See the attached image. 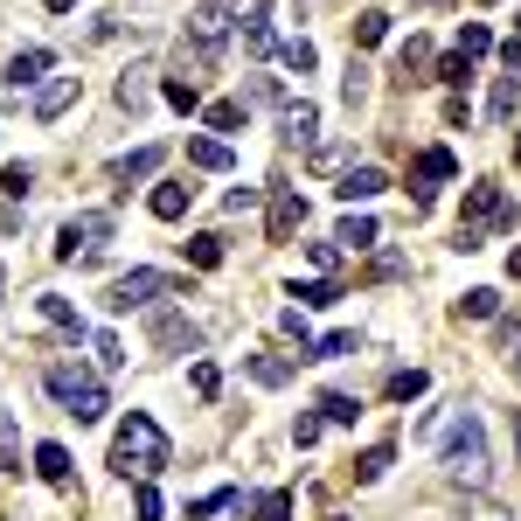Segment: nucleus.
<instances>
[{
	"mask_svg": "<svg viewBox=\"0 0 521 521\" xmlns=\"http://www.w3.org/2000/svg\"><path fill=\"white\" fill-rule=\"evenodd\" d=\"M167 466V431L146 417V410H132L126 424H119V438H112V473H126V480H153Z\"/></svg>",
	"mask_w": 521,
	"mask_h": 521,
	"instance_id": "f257e3e1",
	"label": "nucleus"
},
{
	"mask_svg": "<svg viewBox=\"0 0 521 521\" xmlns=\"http://www.w3.org/2000/svg\"><path fill=\"white\" fill-rule=\"evenodd\" d=\"M445 473L466 480V487L487 480V431H480V417H473L466 403H459V417H452V431H445Z\"/></svg>",
	"mask_w": 521,
	"mask_h": 521,
	"instance_id": "f03ea898",
	"label": "nucleus"
},
{
	"mask_svg": "<svg viewBox=\"0 0 521 521\" xmlns=\"http://www.w3.org/2000/svg\"><path fill=\"white\" fill-rule=\"evenodd\" d=\"M153 299H188V285H181L174 271H153V264H139V271H119V278L105 285V306H112V313L153 306Z\"/></svg>",
	"mask_w": 521,
	"mask_h": 521,
	"instance_id": "7ed1b4c3",
	"label": "nucleus"
},
{
	"mask_svg": "<svg viewBox=\"0 0 521 521\" xmlns=\"http://www.w3.org/2000/svg\"><path fill=\"white\" fill-rule=\"evenodd\" d=\"M105 237H112V216L105 209H84V216H70L63 230H56V258H98L105 251Z\"/></svg>",
	"mask_w": 521,
	"mask_h": 521,
	"instance_id": "20e7f679",
	"label": "nucleus"
},
{
	"mask_svg": "<svg viewBox=\"0 0 521 521\" xmlns=\"http://www.w3.org/2000/svg\"><path fill=\"white\" fill-rule=\"evenodd\" d=\"M480 223H494V230H515L521 223L515 202H508L494 181H473V188H466V230H480Z\"/></svg>",
	"mask_w": 521,
	"mask_h": 521,
	"instance_id": "39448f33",
	"label": "nucleus"
},
{
	"mask_svg": "<svg viewBox=\"0 0 521 521\" xmlns=\"http://www.w3.org/2000/svg\"><path fill=\"white\" fill-rule=\"evenodd\" d=\"M188 35H195V49H202V56H216V49L230 42V7H216V0H202V7L188 14Z\"/></svg>",
	"mask_w": 521,
	"mask_h": 521,
	"instance_id": "423d86ee",
	"label": "nucleus"
},
{
	"mask_svg": "<svg viewBox=\"0 0 521 521\" xmlns=\"http://www.w3.org/2000/svg\"><path fill=\"white\" fill-rule=\"evenodd\" d=\"M452 174H459V160H452L445 146H424V153L410 160V188H417V202H431V188L452 181Z\"/></svg>",
	"mask_w": 521,
	"mask_h": 521,
	"instance_id": "0eeeda50",
	"label": "nucleus"
},
{
	"mask_svg": "<svg viewBox=\"0 0 521 521\" xmlns=\"http://www.w3.org/2000/svg\"><path fill=\"white\" fill-rule=\"evenodd\" d=\"M299 223H306V202H299L292 188H278V195H271V223H264V237H271V244H292Z\"/></svg>",
	"mask_w": 521,
	"mask_h": 521,
	"instance_id": "6e6552de",
	"label": "nucleus"
},
{
	"mask_svg": "<svg viewBox=\"0 0 521 521\" xmlns=\"http://www.w3.org/2000/svg\"><path fill=\"white\" fill-rule=\"evenodd\" d=\"M202 334H195V320L188 313H153V348H167V355H188Z\"/></svg>",
	"mask_w": 521,
	"mask_h": 521,
	"instance_id": "1a4fd4ad",
	"label": "nucleus"
},
{
	"mask_svg": "<svg viewBox=\"0 0 521 521\" xmlns=\"http://www.w3.org/2000/svg\"><path fill=\"white\" fill-rule=\"evenodd\" d=\"M188 160H195L202 174H230V167H237V153H230L216 132H188Z\"/></svg>",
	"mask_w": 521,
	"mask_h": 521,
	"instance_id": "9d476101",
	"label": "nucleus"
},
{
	"mask_svg": "<svg viewBox=\"0 0 521 521\" xmlns=\"http://www.w3.org/2000/svg\"><path fill=\"white\" fill-rule=\"evenodd\" d=\"M383 188H390V174H383V167H348V174H341V188H334V195H341V202H348V209H355V202H376V195H383Z\"/></svg>",
	"mask_w": 521,
	"mask_h": 521,
	"instance_id": "9b49d317",
	"label": "nucleus"
},
{
	"mask_svg": "<svg viewBox=\"0 0 521 521\" xmlns=\"http://www.w3.org/2000/svg\"><path fill=\"white\" fill-rule=\"evenodd\" d=\"M188 202H195V188H188V181H160V188L146 195V209H153L160 223H181V216H188Z\"/></svg>",
	"mask_w": 521,
	"mask_h": 521,
	"instance_id": "f8f14e48",
	"label": "nucleus"
},
{
	"mask_svg": "<svg viewBox=\"0 0 521 521\" xmlns=\"http://www.w3.org/2000/svg\"><path fill=\"white\" fill-rule=\"evenodd\" d=\"M49 70H56V56H49V49H21V56L7 63V84H14V91H28V84H42Z\"/></svg>",
	"mask_w": 521,
	"mask_h": 521,
	"instance_id": "ddd939ff",
	"label": "nucleus"
},
{
	"mask_svg": "<svg viewBox=\"0 0 521 521\" xmlns=\"http://www.w3.org/2000/svg\"><path fill=\"white\" fill-rule=\"evenodd\" d=\"M77 91H84L77 77H56V84H42V91H35V119H63V112L77 105Z\"/></svg>",
	"mask_w": 521,
	"mask_h": 521,
	"instance_id": "4468645a",
	"label": "nucleus"
},
{
	"mask_svg": "<svg viewBox=\"0 0 521 521\" xmlns=\"http://www.w3.org/2000/svg\"><path fill=\"white\" fill-rule=\"evenodd\" d=\"M244 369H251V383H264V390H285V383L299 376V362H292V355H251Z\"/></svg>",
	"mask_w": 521,
	"mask_h": 521,
	"instance_id": "2eb2a0df",
	"label": "nucleus"
},
{
	"mask_svg": "<svg viewBox=\"0 0 521 521\" xmlns=\"http://www.w3.org/2000/svg\"><path fill=\"white\" fill-rule=\"evenodd\" d=\"M153 167H160V146H132V153H119V160H112V181H119V188H132V181H146Z\"/></svg>",
	"mask_w": 521,
	"mask_h": 521,
	"instance_id": "dca6fc26",
	"label": "nucleus"
},
{
	"mask_svg": "<svg viewBox=\"0 0 521 521\" xmlns=\"http://www.w3.org/2000/svg\"><path fill=\"white\" fill-rule=\"evenodd\" d=\"M515 105H521V77H494V98H487V119H494V126H508V119H515Z\"/></svg>",
	"mask_w": 521,
	"mask_h": 521,
	"instance_id": "f3484780",
	"label": "nucleus"
},
{
	"mask_svg": "<svg viewBox=\"0 0 521 521\" xmlns=\"http://www.w3.org/2000/svg\"><path fill=\"white\" fill-rule=\"evenodd\" d=\"M63 410H70V417H77V424H98V417H105V410H112V396H105V383H91V390H77V396H70V403H63Z\"/></svg>",
	"mask_w": 521,
	"mask_h": 521,
	"instance_id": "a211bd4d",
	"label": "nucleus"
},
{
	"mask_svg": "<svg viewBox=\"0 0 521 521\" xmlns=\"http://www.w3.org/2000/svg\"><path fill=\"white\" fill-rule=\"evenodd\" d=\"M35 306H42V320H49V327H63V334H84V320H77V306H70L63 292H42Z\"/></svg>",
	"mask_w": 521,
	"mask_h": 521,
	"instance_id": "6ab92c4d",
	"label": "nucleus"
},
{
	"mask_svg": "<svg viewBox=\"0 0 521 521\" xmlns=\"http://www.w3.org/2000/svg\"><path fill=\"white\" fill-rule=\"evenodd\" d=\"M35 473H42L49 487H70V452H63V445H35Z\"/></svg>",
	"mask_w": 521,
	"mask_h": 521,
	"instance_id": "aec40b11",
	"label": "nucleus"
},
{
	"mask_svg": "<svg viewBox=\"0 0 521 521\" xmlns=\"http://www.w3.org/2000/svg\"><path fill=\"white\" fill-rule=\"evenodd\" d=\"M390 466H396V445H369V452L355 459V480H362V487H376Z\"/></svg>",
	"mask_w": 521,
	"mask_h": 521,
	"instance_id": "412c9836",
	"label": "nucleus"
},
{
	"mask_svg": "<svg viewBox=\"0 0 521 521\" xmlns=\"http://www.w3.org/2000/svg\"><path fill=\"white\" fill-rule=\"evenodd\" d=\"M77 390H91V376H84L77 362H56V369H49V396H56V403H70Z\"/></svg>",
	"mask_w": 521,
	"mask_h": 521,
	"instance_id": "4be33fe9",
	"label": "nucleus"
},
{
	"mask_svg": "<svg viewBox=\"0 0 521 521\" xmlns=\"http://www.w3.org/2000/svg\"><path fill=\"white\" fill-rule=\"evenodd\" d=\"M313 126H320V112H313L306 98H299V105H285V119H278V132H285L292 146H299V139H313Z\"/></svg>",
	"mask_w": 521,
	"mask_h": 521,
	"instance_id": "5701e85b",
	"label": "nucleus"
},
{
	"mask_svg": "<svg viewBox=\"0 0 521 521\" xmlns=\"http://www.w3.org/2000/svg\"><path fill=\"white\" fill-rule=\"evenodd\" d=\"M160 98H167L174 112H202V84H195V77H167V84H160Z\"/></svg>",
	"mask_w": 521,
	"mask_h": 521,
	"instance_id": "b1692460",
	"label": "nucleus"
},
{
	"mask_svg": "<svg viewBox=\"0 0 521 521\" xmlns=\"http://www.w3.org/2000/svg\"><path fill=\"white\" fill-rule=\"evenodd\" d=\"M424 390H431V376H424V369H396V376H390V390H383V396H390V403H417Z\"/></svg>",
	"mask_w": 521,
	"mask_h": 521,
	"instance_id": "393cba45",
	"label": "nucleus"
},
{
	"mask_svg": "<svg viewBox=\"0 0 521 521\" xmlns=\"http://www.w3.org/2000/svg\"><path fill=\"white\" fill-rule=\"evenodd\" d=\"M320 417H327V424H355V417H362V396L327 390V396H320Z\"/></svg>",
	"mask_w": 521,
	"mask_h": 521,
	"instance_id": "a878e982",
	"label": "nucleus"
},
{
	"mask_svg": "<svg viewBox=\"0 0 521 521\" xmlns=\"http://www.w3.org/2000/svg\"><path fill=\"white\" fill-rule=\"evenodd\" d=\"M396 70H403V77H424V70H431V42H424V35H410V42L396 49Z\"/></svg>",
	"mask_w": 521,
	"mask_h": 521,
	"instance_id": "bb28decb",
	"label": "nucleus"
},
{
	"mask_svg": "<svg viewBox=\"0 0 521 521\" xmlns=\"http://www.w3.org/2000/svg\"><path fill=\"white\" fill-rule=\"evenodd\" d=\"M334 244H341V251H369V244H376V223H369V216H348V223L334 230Z\"/></svg>",
	"mask_w": 521,
	"mask_h": 521,
	"instance_id": "cd10ccee",
	"label": "nucleus"
},
{
	"mask_svg": "<svg viewBox=\"0 0 521 521\" xmlns=\"http://www.w3.org/2000/svg\"><path fill=\"white\" fill-rule=\"evenodd\" d=\"M459 313H466V320H494V313H501V292H494V285H473V292L459 299Z\"/></svg>",
	"mask_w": 521,
	"mask_h": 521,
	"instance_id": "c85d7f7f",
	"label": "nucleus"
},
{
	"mask_svg": "<svg viewBox=\"0 0 521 521\" xmlns=\"http://www.w3.org/2000/svg\"><path fill=\"white\" fill-rule=\"evenodd\" d=\"M181 251H188V264H202V271H216V264H223V237L209 230V237H188Z\"/></svg>",
	"mask_w": 521,
	"mask_h": 521,
	"instance_id": "c756f323",
	"label": "nucleus"
},
{
	"mask_svg": "<svg viewBox=\"0 0 521 521\" xmlns=\"http://www.w3.org/2000/svg\"><path fill=\"white\" fill-rule=\"evenodd\" d=\"M244 49H251V56L271 49V7H251V21H244Z\"/></svg>",
	"mask_w": 521,
	"mask_h": 521,
	"instance_id": "7c9ffc66",
	"label": "nucleus"
},
{
	"mask_svg": "<svg viewBox=\"0 0 521 521\" xmlns=\"http://www.w3.org/2000/svg\"><path fill=\"white\" fill-rule=\"evenodd\" d=\"M278 63H285V70H299V77H306V70H313V63H320V49H313V42H306V35H299V42H285V49H278Z\"/></svg>",
	"mask_w": 521,
	"mask_h": 521,
	"instance_id": "2f4dec72",
	"label": "nucleus"
},
{
	"mask_svg": "<svg viewBox=\"0 0 521 521\" xmlns=\"http://www.w3.org/2000/svg\"><path fill=\"white\" fill-rule=\"evenodd\" d=\"M292 299H299V306H334L341 285H334V278H313V285H292Z\"/></svg>",
	"mask_w": 521,
	"mask_h": 521,
	"instance_id": "473e14b6",
	"label": "nucleus"
},
{
	"mask_svg": "<svg viewBox=\"0 0 521 521\" xmlns=\"http://www.w3.org/2000/svg\"><path fill=\"white\" fill-rule=\"evenodd\" d=\"M341 355H355V334L341 327V334H327V341H313V355L306 362H341Z\"/></svg>",
	"mask_w": 521,
	"mask_h": 521,
	"instance_id": "72a5a7b5",
	"label": "nucleus"
},
{
	"mask_svg": "<svg viewBox=\"0 0 521 521\" xmlns=\"http://www.w3.org/2000/svg\"><path fill=\"white\" fill-rule=\"evenodd\" d=\"M91 355H98V369L112 376V369H126V348H119V334H91Z\"/></svg>",
	"mask_w": 521,
	"mask_h": 521,
	"instance_id": "f704fd0d",
	"label": "nucleus"
},
{
	"mask_svg": "<svg viewBox=\"0 0 521 521\" xmlns=\"http://www.w3.org/2000/svg\"><path fill=\"white\" fill-rule=\"evenodd\" d=\"M188 390H195L202 403H209V396L223 390V369H216V362H195V369H188Z\"/></svg>",
	"mask_w": 521,
	"mask_h": 521,
	"instance_id": "c9c22d12",
	"label": "nucleus"
},
{
	"mask_svg": "<svg viewBox=\"0 0 521 521\" xmlns=\"http://www.w3.org/2000/svg\"><path fill=\"white\" fill-rule=\"evenodd\" d=\"M383 35H390V14H376V7H369V14L355 21V42H362V49H376Z\"/></svg>",
	"mask_w": 521,
	"mask_h": 521,
	"instance_id": "e433bc0d",
	"label": "nucleus"
},
{
	"mask_svg": "<svg viewBox=\"0 0 521 521\" xmlns=\"http://www.w3.org/2000/svg\"><path fill=\"white\" fill-rule=\"evenodd\" d=\"M487 49H494V35H487L480 21H466V28H459V56L473 63V56H487Z\"/></svg>",
	"mask_w": 521,
	"mask_h": 521,
	"instance_id": "4c0bfd02",
	"label": "nucleus"
},
{
	"mask_svg": "<svg viewBox=\"0 0 521 521\" xmlns=\"http://www.w3.org/2000/svg\"><path fill=\"white\" fill-rule=\"evenodd\" d=\"M237 126H244V105H237V98L209 105V132H237Z\"/></svg>",
	"mask_w": 521,
	"mask_h": 521,
	"instance_id": "58836bf2",
	"label": "nucleus"
},
{
	"mask_svg": "<svg viewBox=\"0 0 521 521\" xmlns=\"http://www.w3.org/2000/svg\"><path fill=\"white\" fill-rule=\"evenodd\" d=\"M119 105H126V112L146 105V70H126V77H119Z\"/></svg>",
	"mask_w": 521,
	"mask_h": 521,
	"instance_id": "ea45409f",
	"label": "nucleus"
},
{
	"mask_svg": "<svg viewBox=\"0 0 521 521\" xmlns=\"http://www.w3.org/2000/svg\"><path fill=\"white\" fill-rule=\"evenodd\" d=\"M223 508H237V487H216V494H202V501H195L188 515L202 521V515H223Z\"/></svg>",
	"mask_w": 521,
	"mask_h": 521,
	"instance_id": "a19ab883",
	"label": "nucleus"
},
{
	"mask_svg": "<svg viewBox=\"0 0 521 521\" xmlns=\"http://www.w3.org/2000/svg\"><path fill=\"white\" fill-rule=\"evenodd\" d=\"M466 77H473V63H466V56H459V49H452V56H445V63H438V84H452V91H459V84H466Z\"/></svg>",
	"mask_w": 521,
	"mask_h": 521,
	"instance_id": "79ce46f5",
	"label": "nucleus"
},
{
	"mask_svg": "<svg viewBox=\"0 0 521 521\" xmlns=\"http://www.w3.org/2000/svg\"><path fill=\"white\" fill-rule=\"evenodd\" d=\"M341 98H348V105H362V98H369V70H362V63H348V77H341Z\"/></svg>",
	"mask_w": 521,
	"mask_h": 521,
	"instance_id": "37998d69",
	"label": "nucleus"
},
{
	"mask_svg": "<svg viewBox=\"0 0 521 521\" xmlns=\"http://www.w3.org/2000/svg\"><path fill=\"white\" fill-rule=\"evenodd\" d=\"M132 515H139V521H160V494H153V480H139V494H132Z\"/></svg>",
	"mask_w": 521,
	"mask_h": 521,
	"instance_id": "c03bdc74",
	"label": "nucleus"
},
{
	"mask_svg": "<svg viewBox=\"0 0 521 521\" xmlns=\"http://www.w3.org/2000/svg\"><path fill=\"white\" fill-rule=\"evenodd\" d=\"M258 521H292V494H264V501H258Z\"/></svg>",
	"mask_w": 521,
	"mask_h": 521,
	"instance_id": "a18cd8bd",
	"label": "nucleus"
},
{
	"mask_svg": "<svg viewBox=\"0 0 521 521\" xmlns=\"http://www.w3.org/2000/svg\"><path fill=\"white\" fill-rule=\"evenodd\" d=\"M0 188H7V195H14V202H21V195H28V188H35V174H28V167H7V174H0Z\"/></svg>",
	"mask_w": 521,
	"mask_h": 521,
	"instance_id": "49530a36",
	"label": "nucleus"
},
{
	"mask_svg": "<svg viewBox=\"0 0 521 521\" xmlns=\"http://www.w3.org/2000/svg\"><path fill=\"white\" fill-rule=\"evenodd\" d=\"M320 424H327V417H299V424H292V445H299V452L320 445Z\"/></svg>",
	"mask_w": 521,
	"mask_h": 521,
	"instance_id": "de8ad7c7",
	"label": "nucleus"
},
{
	"mask_svg": "<svg viewBox=\"0 0 521 521\" xmlns=\"http://www.w3.org/2000/svg\"><path fill=\"white\" fill-rule=\"evenodd\" d=\"M341 160H348V146H334V139H327V146H313V167H320V174H327V167H341Z\"/></svg>",
	"mask_w": 521,
	"mask_h": 521,
	"instance_id": "09e8293b",
	"label": "nucleus"
},
{
	"mask_svg": "<svg viewBox=\"0 0 521 521\" xmlns=\"http://www.w3.org/2000/svg\"><path fill=\"white\" fill-rule=\"evenodd\" d=\"M278 327H285V334L306 348V313H299V306H285V313H278Z\"/></svg>",
	"mask_w": 521,
	"mask_h": 521,
	"instance_id": "8fccbe9b",
	"label": "nucleus"
},
{
	"mask_svg": "<svg viewBox=\"0 0 521 521\" xmlns=\"http://www.w3.org/2000/svg\"><path fill=\"white\" fill-rule=\"evenodd\" d=\"M459 521H508V508H501V501H473Z\"/></svg>",
	"mask_w": 521,
	"mask_h": 521,
	"instance_id": "3c124183",
	"label": "nucleus"
},
{
	"mask_svg": "<svg viewBox=\"0 0 521 521\" xmlns=\"http://www.w3.org/2000/svg\"><path fill=\"white\" fill-rule=\"evenodd\" d=\"M306 258L320 264V271H334V264H341V251H334V244H306Z\"/></svg>",
	"mask_w": 521,
	"mask_h": 521,
	"instance_id": "603ef678",
	"label": "nucleus"
},
{
	"mask_svg": "<svg viewBox=\"0 0 521 521\" xmlns=\"http://www.w3.org/2000/svg\"><path fill=\"white\" fill-rule=\"evenodd\" d=\"M508 271H515V278H521V244H515V251H508Z\"/></svg>",
	"mask_w": 521,
	"mask_h": 521,
	"instance_id": "864d4df0",
	"label": "nucleus"
},
{
	"mask_svg": "<svg viewBox=\"0 0 521 521\" xmlns=\"http://www.w3.org/2000/svg\"><path fill=\"white\" fill-rule=\"evenodd\" d=\"M515 452H521V417H515Z\"/></svg>",
	"mask_w": 521,
	"mask_h": 521,
	"instance_id": "5fc2aeb1",
	"label": "nucleus"
},
{
	"mask_svg": "<svg viewBox=\"0 0 521 521\" xmlns=\"http://www.w3.org/2000/svg\"><path fill=\"white\" fill-rule=\"evenodd\" d=\"M0 299H7V271H0Z\"/></svg>",
	"mask_w": 521,
	"mask_h": 521,
	"instance_id": "6e6d98bb",
	"label": "nucleus"
},
{
	"mask_svg": "<svg viewBox=\"0 0 521 521\" xmlns=\"http://www.w3.org/2000/svg\"><path fill=\"white\" fill-rule=\"evenodd\" d=\"M417 7H445V0H417Z\"/></svg>",
	"mask_w": 521,
	"mask_h": 521,
	"instance_id": "4d7b16f0",
	"label": "nucleus"
},
{
	"mask_svg": "<svg viewBox=\"0 0 521 521\" xmlns=\"http://www.w3.org/2000/svg\"><path fill=\"white\" fill-rule=\"evenodd\" d=\"M515 160H521V139H515Z\"/></svg>",
	"mask_w": 521,
	"mask_h": 521,
	"instance_id": "13d9d810",
	"label": "nucleus"
},
{
	"mask_svg": "<svg viewBox=\"0 0 521 521\" xmlns=\"http://www.w3.org/2000/svg\"><path fill=\"white\" fill-rule=\"evenodd\" d=\"M515 369H521V355H515Z\"/></svg>",
	"mask_w": 521,
	"mask_h": 521,
	"instance_id": "bf43d9fd",
	"label": "nucleus"
},
{
	"mask_svg": "<svg viewBox=\"0 0 521 521\" xmlns=\"http://www.w3.org/2000/svg\"><path fill=\"white\" fill-rule=\"evenodd\" d=\"M487 7H494V0H487Z\"/></svg>",
	"mask_w": 521,
	"mask_h": 521,
	"instance_id": "052dcab7",
	"label": "nucleus"
}]
</instances>
